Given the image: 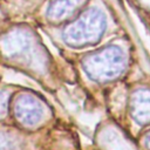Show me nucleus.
<instances>
[{
	"mask_svg": "<svg viewBox=\"0 0 150 150\" xmlns=\"http://www.w3.org/2000/svg\"><path fill=\"white\" fill-rule=\"evenodd\" d=\"M8 96L7 94H4V93H0V117L4 116L7 111V107H8Z\"/></svg>",
	"mask_w": 150,
	"mask_h": 150,
	"instance_id": "6",
	"label": "nucleus"
},
{
	"mask_svg": "<svg viewBox=\"0 0 150 150\" xmlns=\"http://www.w3.org/2000/svg\"><path fill=\"white\" fill-rule=\"evenodd\" d=\"M130 115L132 120L139 124L145 125L150 123V90L137 89L130 97Z\"/></svg>",
	"mask_w": 150,
	"mask_h": 150,
	"instance_id": "4",
	"label": "nucleus"
},
{
	"mask_svg": "<svg viewBox=\"0 0 150 150\" xmlns=\"http://www.w3.org/2000/svg\"><path fill=\"white\" fill-rule=\"evenodd\" d=\"M84 0H53L48 7L47 15L50 20L61 21L70 16Z\"/></svg>",
	"mask_w": 150,
	"mask_h": 150,
	"instance_id": "5",
	"label": "nucleus"
},
{
	"mask_svg": "<svg viewBox=\"0 0 150 150\" xmlns=\"http://www.w3.org/2000/svg\"><path fill=\"white\" fill-rule=\"evenodd\" d=\"M13 110L15 118L25 127H35L46 116L43 103L35 95L28 93L16 96Z\"/></svg>",
	"mask_w": 150,
	"mask_h": 150,
	"instance_id": "3",
	"label": "nucleus"
},
{
	"mask_svg": "<svg viewBox=\"0 0 150 150\" xmlns=\"http://www.w3.org/2000/svg\"><path fill=\"white\" fill-rule=\"evenodd\" d=\"M105 27V15L97 8H90L66 27L62 38L68 46L75 48L90 46L101 40Z\"/></svg>",
	"mask_w": 150,
	"mask_h": 150,
	"instance_id": "2",
	"label": "nucleus"
},
{
	"mask_svg": "<svg viewBox=\"0 0 150 150\" xmlns=\"http://www.w3.org/2000/svg\"><path fill=\"white\" fill-rule=\"evenodd\" d=\"M139 2H141L145 8H149V9H150V0H139Z\"/></svg>",
	"mask_w": 150,
	"mask_h": 150,
	"instance_id": "8",
	"label": "nucleus"
},
{
	"mask_svg": "<svg viewBox=\"0 0 150 150\" xmlns=\"http://www.w3.org/2000/svg\"><path fill=\"white\" fill-rule=\"evenodd\" d=\"M144 145L150 150V131L146 134V136L144 137Z\"/></svg>",
	"mask_w": 150,
	"mask_h": 150,
	"instance_id": "7",
	"label": "nucleus"
},
{
	"mask_svg": "<svg viewBox=\"0 0 150 150\" xmlns=\"http://www.w3.org/2000/svg\"><path fill=\"white\" fill-rule=\"evenodd\" d=\"M82 68L95 82L112 81L125 70L127 56L118 46H105L88 54L82 60Z\"/></svg>",
	"mask_w": 150,
	"mask_h": 150,
	"instance_id": "1",
	"label": "nucleus"
}]
</instances>
